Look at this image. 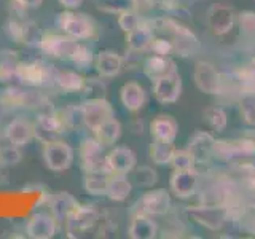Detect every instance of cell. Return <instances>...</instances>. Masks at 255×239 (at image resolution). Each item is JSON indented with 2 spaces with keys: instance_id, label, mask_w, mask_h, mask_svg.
I'll return each mask as SVG.
<instances>
[{
  "instance_id": "32",
  "label": "cell",
  "mask_w": 255,
  "mask_h": 239,
  "mask_svg": "<svg viewBox=\"0 0 255 239\" xmlns=\"http://www.w3.org/2000/svg\"><path fill=\"white\" fill-rule=\"evenodd\" d=\"M18 53L11 50L0 51V83L8 85L16 80V67H18Z\"/></svg>"
},
{
  "instance_id": "12",
  "label": "cell",
  "mask_w": 255,
  "mask_h": 239,
  "mask_svg": "<svg viewBox=\"0 0 255 239\" xmlns=\"http://www.w3.org/2000/svg\"><path fill=\"white\" fill-rule=\"evenodd\" d=\"M83 115H85V127L90 131H94L96 127H99L102 123H106L107 120L114 118V107L106 99H86L82 102Z\"/></svg>"
},
{
  "instance_id": "53",
  "label": "cell",
  "mask_w": 255,
  "mask_h": 239,
  "mask_svg": "<svg viewBox=\"0 0 255 239\" xmlns=\"http://www.w3.org/2000/svg\"><path fill=\"white\" fill-rule=\"evenodd\" d=\"M5 180V166L2 163V159H0V183H3Z\"/></svg>"
},
{
  "instance_id": "24",
  "label": "cell",
  "mask_w": 255,
  "mask_h": 239,
  "mask_svg": "<svg viewBox=\"0 0 255 239\" xmlns=\"http://www.w3.org/2000/svg\"><path fill=\"white\" fill-rule=\"evenodd\" d=\"M171 188L179 198H190L198 188V174L193 169L175 171L171 177Z\"/></svg>"
},
{
  "instance_id": "47",
  "label": "cell",
  "mask_w": 255,
  "mask_h": 239,
  "mask_svg": "<svg viewBox=\"0 0 255 239\" xmlns=\"http://www.w3.org/2000/svg\"><path fill=\"white\" fill-rule=\"evenodd\" d=\"M241 112H243V115H244L247 123L255 124V102L252 101L251 96H247V99L244 101Z\"/></svg>"
},
{
  "instance_id": "35",
  "label": "cell",
  "mask_w": 255,
  "mask_h": 239,
  "mask_svg": "<svg viewBox=\"0 0 255 239\" xmlns=\"http://www.w3.org/2000/svg\"><path fill=\"white\" fill-rule=\"evenodd\" d=\"M214 153L220 159H225V161H230V163L241 161L243 158L247 156L244 151L239 148L236 142H223V140L214 143Z\"/></svg>"
},
{
  "instance_id": "28",
  "label": "cell",
  "mask_w": 255,
  "mask_h": 239,
  "mask_svg": "<svg viewBox=\"0 0 255 239\" xmlns=\"http://www.w3.org/2000/svg\"><path fill=\"white\" fill-rule=\"evenodd\" d=\"M131 190H132V183L129 177H128V174H112L109 179L106 196L112 199V201L122 203L131 195Z\"/></svg>"
},
{
  "instance_id": "46",
  "label": "cell",
  "mask_w": 255,
  "mask_h": 239,
  "mask_svg": "<svg viewBox=\"0 0 255 239\" xmlns=\"http://www.w3.org/2000/svg\"><path fill=\"white\" fill-rule=\"evenodd\" d=\"M239 26L246 35H255V13L244 11L239 14Z\"/></svg>"
},
{
  "instance_id": "29",
  "label": "cell",
  "mask_w": 255,
  "mask_h": 239,
  "mask_svg": "<svg viewBox=\"0 0 255 239\" xmlns=\"http://www.w3.org/2000/svg\"><path fill=\"white\" fill-rule=\"evenodd\" d=\"M214 137L207 132H196L188 142V150L193 153L195 161H207L214 153Z\"/></svg>"
},
{
  "instance_id": "26",
  "label": "cell",
  "mask_w": 255,
  "mask_h": 239,
  "mask_svg": "<svg viewBox=\"0 0 255 239\" xmlns=\"http://www.w3.org/2000/svg\"><path fill=\"white\" fill-rule=\"evenodd\" d=\"M172 70H175V64L167 58V56H159L153 54L145 61L143 64V74H145L151 82H156L161 77L171 74Z\"/></svg>"
},
{
  "instance_id": "15",
  "label": "cell",
  "mask_w": 255,
  "mask_h": 239,
  "mask_svg": "<svg viewBox=\"0 0 255 239\" xmlns=\"http://www.w3.org/2000/svg\"><path fill=\"white\" fill-rule=\"evenodd\" d=\"M106 163L112 174H129L137 166V158L129 147L118 145L106 155Z\"/></svg>"
},
{
  "instance_id": "39",
  "label": "cell",
  "mask_w": 255,
  "mask_h": 239,
  "mask_svg": "<svg viewBox=\"0 0 255 239\" xmlns=\"http://www.w3.org/2000/svg\"><path fill=\"white\" fill-rule=\"evenodd\" d=\"M21 158H22L21 147H16L2 137V140H0V159H2L3 166L8 167L18 164L21 161Z\"/></svg>"
},
{
  "instance_id": "30",
  "label": "cell",
  "mask_w": 255,
  "mask_h": 239,
  "mask_svg": "<svg viewBox=\"0 0 255 239\" xmlns=\"http://www.w3.org/2000/svg\"><path fill=\"white\" fill-rule=\"evenodd\" d=\"M151 135L156 140H166V142H174L175 135H177V123L174 121L171 117L159 115L156 117L150 124Z\"/></svg>"
},
{
  "instance_id": "31",
  "label": "cell",
  "mask_w": 255,
  "mask_h": 239,
  "mask_svg": "<svg viewBox=\"0 0 255 239\" xmlns=\"http://www.w3.org/2000/svg\"><path fill=\"white\" fill-rule=\"evenodd\" d=\"M93 134L104 147H114L118 142L120 135H122V124H120V121L114 117L107 120L106 123H102L99 127H96Z\"/></svg>"
},
{
  "instance_id": "40",
  "label": "cell",
  "mask_w": 255,
  "mask_h": 239,
  "mask_svg": "<svg viewBox=\"0 0 255 239\" xmlns=\"http://www.w3.org/2000/svg\"><path fill=\"white\" fill-rule=\"evenodd\" d=\"M94 5L99 11L109 14H120L125 10L134 8L132 0H94Z\"/></svg>"
},
{
  "instance_id": "2",
  "label": "cell",
  "mask_w": 255,
  "mask_h": 239,
  "mask_svg": "<svg viewBox=\"0 0 255 239\" xmlns=\"http://www.w3.org/2000/svg\"><path fill=\"white\" fill-rule=\"evenodd\" d=\"M59 30L62 34L72 37L78 42H90L98 38L99 29L96 21L86 13H80L77 10H64L56 18Z\"/></svg>"
},
{
  "instance_id": "43",
  "label": "cell",
  "mask_w": 255,
  "mask_h": 239,
  "mask_svg": "<svg viewBox=\"0 0 255 239\" xmlns=\"http://www.w3.org/2000/svg\"><path fill=\"white\" fill-rule=\"evenodd\" d=\"M140 22H142V16L135 8H129V10H125L118 14V26L125 34L135 29Z\"/></svg>"
},
{
  "instance_id": "42",
  "label": "cell",
  "mask_w": 255,
  "mask_h": 239,
  "mask_svg": "<svg viewBox=\"0 0 255 239\" xmlns=\"http://www.w3.org/2000/svg\"><path fill=\"white\" fill-rule=\"evenodd\" d=\"M204 120L217 132H222L227 127V114L220 107H207L204 110Z\"/></svg>"
},
{
  "instance_id": "48",
  "label": "cell",
  "mask_w": 255,
  "mask_h": 239,
  "mask_svg": "<svg viewBox=\"0 0 255 239\" xmlns=\"http://www.w3.org/2000/svg\"><path fill=\"white\" fill-rule=\"evenodd\" d=\"M27 5L22 0H10V13L11 16H18V18H26L27 14Z\"/></svg>"
},
{
  "instance_id": "44",
  "label": "cell",
  "mask_w": 255,
  "mask_h": 239,
  "mask_svg": "<svg viewBox=\"0 0 255 239\" xmlns=\"http://www.w3.org/2000/svg\"><path fill=\"white\" fill-rule=\"evenodd\" d=\"M171 164L174 166L175 171H185V169H193L195 164V156L193 153L187 150H174V155L171 158Z\"/></svg>"
},
{
  "instance_id": "33",
  "label": "cell",
  "mask_w": 255,
  "mask_h": 239,
  "mask_svg": "<svg viewBox=\"0 0 255 239\" xmlns=\"http://www.w3.org/2000/svg\"><path fill=\"white\" fill-rule=\"evenodd\" d=\"M94 59H96V54L93 53V50L86 43L78 42L75 50L72 51L69 62L74 66L77 70H86L90 69L91 66H94Z\"/></svg>"
},
{
  "instance_id": "4",
  "label": "cell",
  "mask_w": 255,
  "mask_h": 239,
  "mask_svg": "<svg viewBox=\"0 0 255 239\" xmlns=\"http://www.w3.org/2000/svg\"><path fill=\"white\" fill-rule=\"evenodd\" d=\"M34 129H35V140H38L40 143L62 139V135L69 132L66 123H64L61 109L37 114L34 120Z\"/></svg>"
},
{
  "instance_id": "45",
  "label": "cell",
  "mask_w": 255,
  "mask_h": 239,
  "mask_svg": "<svg viewBox=\"0 0 255 239\" xmlns=\"http://www.w3.org/2000/svg\"><path fill=\"white\" fill-rule=\"evenodd\" d=\"M150 51H153V54H159V56H169L171 53H174V45L169 38L155 35L153 42L150 45Z\"/></svg>"
},
{
  "instance_id": "22",
  "label": "cell",
  "mask_w": 255,
  "mask_h": 239,
  "mask_svg": "<svg viewBox=\"0 0 255 239\" xmlns=\"http://www.w3.org/2000/svg\"><path fill=\"white\" fill-rule=\"evenodd\" d=\"M85 85V77L78 70L64 69L56 72L53 90L61 91L64 94H80Z\"/></svg>"
},
{
  "instance_id": "51",
  "label": "cell",
  "mask_w": 255,
  "mask_h": 239,
  "mask_svg": "<svg viewBox=\"0 0 255 239\" xmlns=\"http://www.w3.org/2000/svg\"><path fill=\"white\" fill-rule=\"evenodd\" d=\"M243 222H244V228H246L247 231H251V233L255 235V214H252V215H246Z\"/></svg>"
},
{
  "instance_id": "36",
  "label": "cell",
  "mask_w": 255,
  "mask_h": 239,
  "mask_svg": "<svg viewBox=\"0 0 255 239\" xmlns=\"http://www.w3.org/2000/svg\"><path fill=\"white\" fill-rule=\"evenodd\" d=\"M132 185H137L142 188H147V187H153L156 180H158V174L155 169H151L148 166H135L134 169L128 174Z\"/></svg>"
},
{
  "instance_id": "8",
  "label": "cell",
  "mask_w": 255,
  "mask_h": 239,
  "mask_svg": "<svg viewBox=\"0 0 255 239\" xmlns=\"http://www.w3.org/2000/svg\"><path fill=\"white\" fill-rule=\"evenodd\" d=\"M3 30L5 35L18 45H37L42 37L38 26L34 21L27 18H18V16H10Z\"/></svg>"
},
{
  "instance_id": "16",
  "label": "cell",
  "mask_w": 255,
  "mask_h": 239,
  "mask_svg": "<svg viewBox=\"0 0 255 239\" xmlns=\"http://www.w3.org/2000/svg\"><path fill=\"white\" fill-rule=\"evenodd\" d=\"M180 90H182V82H180V75L177 74V69L153 82L155 98L163 104H171L177 101L180 96Z\"/></svg>"
},
{
  "instance_id": "50",
  "label": "cell",
  "mask_w": 255,
  "mask_h": 239,
  "mask_svg": "<svg viewBox=\"0 0 255 239\" xmlns=\"http://www.w3.org/2000/svg\"><path fill=\"white\" fill-rule=\"evenodd\" d=\"M85 0H58V3L64 8V10H78L83 5Z\"/></svg>"
},
{
  "instance_id": "38",
  "label": "cell",
  "mask_w": 255,
  "mask_h": 239,
  "mask_svg": "<svg viewBox=\"0 0 255 239\" xmlns=\"http://www.w3.org/2000/svg\"><path fill=\"white\" fill-rule=\"evenodd\" d=\"M106 93H107V85L102 80V77H90L85 78L83 90L80 94L83 96V101H86V99H102L106 98Z\"/></svg>"
},
{
  "instance_id": "54",
  "label": "cell",
  "mask_w": 255,
  "mask_h": 239,
  "mask_svg": "<svg viewBox=\"0 0 255 239\" xmlns=\"http://www.w3.org/2000/svg\"><path fill=\"white\" fill-rule=\"evenodd\" d=\"M252 61H254V66H255V53H254V59Z\"/></svg>"
},
{
  "instance_id": "11",
  "label": "cell",
  "mask_w": 255,
  "mask_h": 239,
  "mask_svg": "<svg viewBox=\"0 0 255 239\" xmlns=\"http://www.w3.org/2000/svg\"><path fill=\"white\" fill-rule=\"evenodd\" d=\"M187 215L209 230H220L223 223L228 220V211L225 206L204 204L187 207Z\"/></svg>"
},
{
  "instance_id": "21",
  "label": "cell",
  "mask_w": 255,
  "mask_h": 239,
  "mask_svg": "<svg viewBox=\"0 0 255 239\" xmlns=\"http://www.w3.org/2000/svg\"><path fill=\"white\" fill-rule=\"evenodd\" d=\"M26 101H27V86L8 85L0 91V110L3 112L26 110Z\"/></svg>"
},
{
  "instance_id": "49",
  "label": "cell",
  "mask_w": 255,
  "mask_h": 239,
  "mask_svg": "<svg viewBox=\"0 0 255 239\" xmlns=\"http://www.w3.org/2000/svg\"><path fill=\"white\" fill-rule=\"evenodd\" d=\"M132 3H134L135 10L142 13V11H148L153 6H156V0H132Z\"/></svg>"
},
{
  "instance_id": "19",
  "label": "cell",
  "mask_w": 255,
  "mask_h": 239,
  "mask_svg": "<svg viewBox=\"0 0 255 239\" xmlns=\"http://www.w3.org/2000/svg\"><path fill=\"white\" fill-rule=\"evenodd\" d=\"M155 38V32L151 29V24L147 19H142L137 27L126 32V45L129 51L142 53L150 50V45Z\"/></svg>"
},
{
  "instance_id": "23",
  "label": "cell",
  "mask_w": 255,
  "mask_h": 239,
  "mask_svg": "<svg viewBox=\"0 0 255 239\" xmlns=\"http://www.w3.org/2000/svg\"><path fill=\"white\" fill-rule=\"evenodd\" d=\"M158 227L147 214H132V219L128 228V236L132 239H153L156 238Z\"/></svg>"
},
{
  "instance_id": "7",
  "label": "cell",
  "mask_w": 255,
  "mask_h": 239,
  "mask_svg": "<svg viewBox=\"0 0 255 239\" xmlns=\"http://www.w3.org/2000/svg\"><path fill=\"white\" fill-rule=\"evenodd\" d=\"M104 148L106 147H104L96 137L82 139V142H80V145H78V161H80V167L83 169V172L109 171Z\"/></svg>"
},
{
  "instance_id": "10",
  "label": "cell",
  "mask_w": 255,
  "mask_h": 239,
  "mask_svg": "<svg viewBox=\"0 0 255 239\" xmlns=\"http://www.w3.org/2000/svg\"><path fill=\"white\" fill-rule=\"evenodd\" d=\"M171 209V198L166 190H151L143 193V196L134 206L132 214H147V215H164Z\"/></svg>"
},
{
  "instance_id": "41",
  "label": "cell",
  "mask_w": 255,
  "mask_h": 239,
  "mask_svg": "<svg viewBox=\"0 0 255 239\" xmlns=\"http://www.w3.org/2000/svg\"><path fill=\"white\" fill-rule=\"evenodd\" d=\"M239 82V91L244 96H255V66L254 67H244L238 74Z\"/></svg>"
},
{
  "instance_id": "18",
  "label": "cell",
  "mask_w": 255,
  "mask_h": 239,
  "mask_svg": "<svg viewBox=\"0 0 255 239\" xmlns=\"http://www.w3.org/2000/svg\"><path fill=\"white\" fill-rule=\"evenodd\" d=\"M195 83L203 93L207 94H219L220 85H222V75L219 74L215 67L209 62H198L195 67Z\"/></svg>"
},
{
  "instance_id": "6",
  "label": "cell",
  "mask_w": 255,
  "mask_h": 239,
  "mask_svg": "<svg viewBox=\"0 0 255 239\" xmlns=\"http://www.w3.org/2000/svg\"><path fill=\"white\" fill-rule=\"evenodd\" d=\"M78 40H74L72 37L66 34H54V32H45L40 37L37 48L42 51L45 56L51 59H61V61H69L72 51L75 50Z\"/></svg>"
},
{
  "instance_id": "13",
  "label": "cell",
  "mask_w": 255,
  "mask_h": 239,
  "mask_svg": "<svg viewBox=\"0 0 255 239\" xmlns=\"http://www.w3.org/2000/svg\"><path fill=\"white\" fill-rule=\"evenodd\" d=\"M58 228L59 223L50 212H37L27 219L24 233L30 239H51L58 233Z\"/></svg>"
},
{
  "instance_id": "25",
  "label": "cell",
  "mask_w": 255,
  "mask_h": 239,
  "mask_svg": "<svg viewBox=\"0 0 255 239\" xmlns=\"http://www.w3.org/2000/svg\"><path fill=\"white\" fill-rule=\"evenodd\" d=\"M120 101H122L123 107L129 112H137L143 107L147 101V94L143 88L135 82H128L120 90Z\"/></svg>"
},
{
  "instance_id": "1",
  "label": "cell",
  "mask_w": 255,
  "mask_h": 239,
  "mask_svg": "<svg viewBox=\"0 0 255 239\" xmlns=\"http://www.w3.org/2000/svg\"><path fill=\"white\" fill-rule=\"evenodd\" d=\"M56 72L58 69L42 59L19 61L16 67V82L27 88H38V90L51 88L53 90Z\"/></svg>"
},
{
  "instance_id": "34",
  "label": "cell",
  "mask_w": 255,
  "mask_h": 239,
  "mask_svg": "<svg viewBox=\"0 0 255 239\" xmlns=\"http://www.w3.org/2000/svg\"><path fill=\"white\" fill-rule=\"evenodd\" d=\"M64 123L67 126V131H80L85 127V115L82 104H69L67 107L61 109Z\"/></svg>"
},
{
  "instance_id": "20",
  "label": "cell",
  "mask_w": 255,
  "mask_h": 239,
  "mask_svg": "<svg viewBox=\"0 0 255 239\" xmlns=\"http://www.w3.org/2000/svg\"><path fill=\"white\" fill-rule=\"evenodd\" d=\"M123 66H125L123 58L115 51L106 50L96 54L94 67L99 77L102 78H114L120 75V72L123 70Z\"/></svg>"
},
{
  "instance_id": "14",
  "label": "cell",
  "mask_w": 255,
  "mask_h": 239,
  "mask_svg": "<svg viewBox=\"0 0 255 239\" xmlns=\"http://www.w3.org/2000/svg\"><path fill=\"white\" fill-rule=\"evenodd\" d=\"M46 206L50 209V214L54 217V220L59 223V227H62L70 215L75 212L80 203L69 191H56V193L48 196Z\"/></svg>"
},
{
  "instance_id": "9",
  "label": "cell",
  "mask_w": 255,
  "mask_h": 239,
  "mask_svg": "<svg viewBox=\"0 0 255 239\" xmlns=\"http://www.w3.org/2000/svg\"><path fill=\"white\" fill-rule=\"evenodd\" d=\"M2 137L16 147H26L35 139L34 121H30L26 117H14L5 124Z\"/></svg>"
},
{
  "instance_id": "17",
  "label": "cell",
  "mask_w": 255,
  "mask_h": 239,
  "mask_svg": "<svg viewBox=\"0 0 255 239\" xmlns=\"http://www.w3.org/2000/svg\"><path fill=\"white\" fill-rule=\"evenodd\" d=\"M235 19L236 16L233 8L227 5H214L207 13V24H209V29L215 35L228 34L235 26Z\"/></svg>"
},
{
  "instance_id": "3",
  "label": "cell",
  "mask_w": 255,
  "mask_h": 239,
  "mask_svg": "<svg viewBox=\"0 0 255 239\" xmlns=\"http://www.w3.org/2000/svg\"><path fill=\"white\" fill-rule=\"evenodd\" d=\"M101 223V212L93 204H80L75 212L64 223V233L70 239L85 236Z\"/></svg>"
},
{
  "instance_id": "5",
  "label": "cell",
  "mask_w": 255,
  "mask_h": 239,
  "mask_svg": "<svg viewBox=\"0 0 255 239\" xmlns=\"http://www.w3.org/2000/svg\"><path fill=\"white\" fill-rule=\"evenodd\" d=\"M42 156L45 166L51 172H64L74 163L75 151L64 139H56L42 143Z\"/></svg>"
},
{
  "instance_id": "27",
  "label": "cell",
  "mask_w": 255,
  "mask_h": 239,
  "mask_svg": "<svg viewBox=\"0 0 255 239\" xmlns=\"http://www.w3.org/2000/svg\"><path fill=\"white\" fill-rule=\"evenodd\" d=\"M109 171H90L83 172V188L91 196H106L110 179Z\"/></svg>"
},
{
  "instance_id": "52",
  "label": "cell",
  "mask_w": 255,
  "mask_h": 239,
  "mask_svg": "<svg viewBox=\"0 0 255 239\" xmlns=\"http://www.w3.org/2000/svg\"><path fill=\"white\" fill-rule=\"evenodd\" d=\"M24 3L27 5V8L30 10V8H38V6H42L45 0H22Z\"/></svg>"
},
{
  "instance_id": "37",
  "label": "cell",
  "mask_w": 255,
  "mask_h": 239,
  "mask_svg": "<svg viewBox=\"0 0 255 239\" xmlns=\"http://www.w3.org/2000/svg\"><path fill=\"white\" fill-rule=\"evenodd\" d=\"M174 145L172 142L166 140H156L151 143L150 147V158L153 159V163L158 166H164L171 163V158L174 155Z\"/></svg>"
}]
</instances>
